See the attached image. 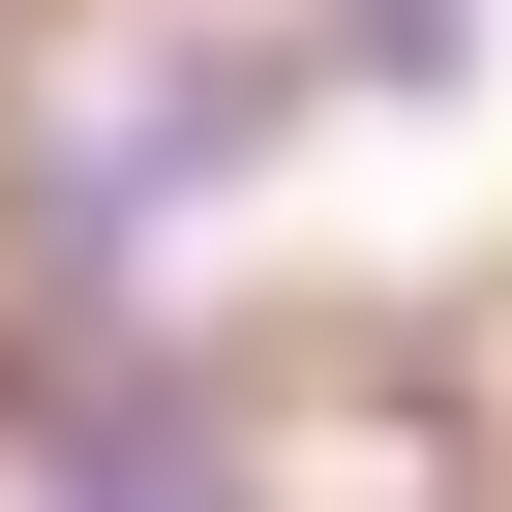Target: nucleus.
Returning a JSON list of instances; mask_svg holds the SVG:
<instances>
[]
</instances>
